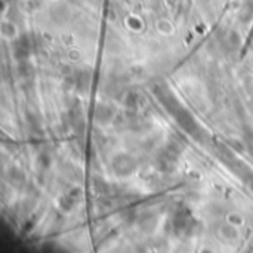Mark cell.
I'll return each mask as SVG.
<instances>
[{
	"mask_svg": "<svg viewBox=\"0 0 253 253\" xmlns=\"http://www.w3.org/2000/svg\"><path fill=\"white\" fill-rule=\"evenodd\" d=\"M182 151V144L176 142V141H170L163 150L162 153L157 154L156 157V168L163 172V173H169L175 169L179 154Z\"/></svg>",
	"mask_w": 253,
	"mask_h": 253,
	"instance_id": "cell-1",
	"label": "cell"
},
{
	"mask_svg": "<svg viewBox=\"0 0 253 253\" xmlns=\"http://www.w3.org/2000/svg\"><path fill=\"white\" fill-rule=\"evenodd\" d=\"M172 228H173V233L181 236V234H185V236H191L197 227V222L196 219L191 216V213L188 212V209L185 208H181L178 211L173 212L172 215Z\"/></svg>",
	"mask_w": 253,
	"mask_h": 253,
	"instance_id": "cell-2",
	"label": "cell"
},
{
	"mask_svg": "<svg viewBox=\"0 0 253 253\" xmlns=\"http://www.w3.org/2000/svg\"><path fill=\"white\" fill-rule=\"evenodd\" d=\"M173 116H175L176 122L179 123V126H181L184 130H187L188 133H191L196 139H199V138H200V132H202V129L199 127V125H197L196 119L190 114V111H188L187 108H184V107L181 105V107L173 113Z\"/></svg>",
	"mask_w": 253,
	"mask_h": 253,
	"instance_id": "cell-3",
	"label": "cell"
},
{
	"mask_svg": "<svg viewBox=\"0 0 253 253\" xmlns=\"http://www.w3.org/2000/svg\"><path fill=\"white\" fill-rule=\"evenodd\" d=\"M111 168H113V172L117 175V176H129L135 172L136 169V162L132 156L129 154H117L114 156L113 162H111Z\"/></svg>",
	"mask_w": 253,
	"mask_h": 253,
	"instance_id": "cell-4",
	"label": "cell"
},
{
	"mask_svg": "<svg viewBox=\"0 0 253 253\" xmlns=\"http://www.w3.org/2000/svg\"><path fill=\"white\" fill-rule=\"evenodd\" d=\"M153 90H154L156 96L159 98V101L162 102V105H163L170 114H173V113L181 107V104L178 102L176 96L169 90V87H168L166 84L157 83V84H154Z\"/></svg>",
	"mask_w": 253,
	"mask_h": 253,
	"instance_id": "cell-5",
	"label": "cell"
},
{
	"mask_svg": "<svg viewBox=\"0 0 253 253\" xmlns=\"http://www.w3.org/2000/svg\"><path fill=\"white\" fill-rule=\"evenodd\" d=\"M30 50H31V42L27 36H19L13 42V56L18 61H25L30 56Z\"/></svg>",
	"mask_w": 253,
	"mask_h": 253,
	"instance_id": "cell-6",
	"label": "cell"
},
{
	"mask_svg": "<svg viewBox=\"0 0 253 253\" xmlns=\"http://www.w3.org/2000/svg\"><path fill=\"white\" fill-rule=\"evenodd\" d=\"M80 196H82V191L79 188H73L71 191H68L67 194H64L59 199V208H61V211L70 212L76 206V203L80 200Z\"/></svg>",
	"mask_w": 253,
	"mask_h": 253,
	"instance_id": "cell-7",
	"label": "cell"
},
{
	"mask_svg": "<svg viewBox=\"0 0 253 253\" xmlns=\"http://www.w3.org/2000/svg\"><path fill=\"white\" fill-rule=\"evenodd\" d=\"M114 117V110L110 105L105 104H98L93 110V119L99 123V125H107L108 122H111V119Z\"/></svg>",
	"mask_w": 253,
	"mask_h": 253,
	"instance_id": "cell-8",
	"label": "cell"
},
{
	"mask_svg": "<svg viewBox=\"0 0 253 253\" xmlns=\"http://www.w3.org/2000/svg\"><path fill=\"white\" fill-rule=\"evenodd\" d=\"M215 154L218 156V159H219L222 163H225V165L230 166V168L237 162V157H236L234 151H233L230 147L224 145V144H219V145L215 147Z\"/></svg>",
	"mask_w": 253,
	"mask_h": 253,
	"instance_id": "cell-9",
	"label": "cell"
},
{
	"mask_svg": "<svg viewBox=\"0 0 253 253\" xmlns=\"http://www.w3.org/2000/svg\"><path fill=\"white\" fill-rule=\"evenodd\" d=\"M138 225L144 233H153L157 227V216L151 212H145L139 216Z\"/></svg>",
	"mask_w": 253,
	"mask_h": 253,
	"instance_id": "cell-10",
	"label": "cell"
},
{
	"mask_svg": "<svg viewBox=\"0 0 253 253\" xmlns=\"http://www.w3.org/2000/svg\"><path fill=\"white\" fill-rule=\"evenodd\" d=\"M90 82H92V73L89 70H82V71L77 73L74 83H76V86H77L79 90H83L84 92V90L89 89Z\"/></svg>",
	"mask_w": 253,
	"mask_h": 253,
	"instance_id": "cell-11",
	"label": "cell"
},
{
	"mask_svg": "<svg viewBox=\"0 0 253 253\" xmlns=\"http://www.w3.org/2000/svg\"><path fill=\"white\" fill-rule=\"evenodd\" d=\"M224 44H225V49L228 52H236L240 46H242V37L239 33L236 31H230L224 40Z\"/></svg>",
	"mask_w": 253,
	"mask_h": 253,
	"instance_id": "cell-12",
	"label": "cell"
},
{
	"mask_svg": "<svg viewBox=\"0 0 253 253\" xmlns=\"http://www.w3.org/2000/svg\"><path fill=\"white\" fill-rule=\"evenodd\" d=\"M9 181H10L12 185L21 187V185H24V182H25V173H24L21 169H18V168H12V169L9 170Z\"/></svg>",
	"mask_w": 253,
	"mask_h": 253,
	"instance_id": "cell-13",
	"label": "cell"
},
{
	"mask_svg": "<svg viewBox=\"0 0 253 253\" xmlns=\"http://www.w3.org/2000/svg\"><path fill=\"white\" fill-rule=\"evenodd\" d=\"M240 19L243 21V22H249L251 19L253 18V1L252 0H246L245 1V4L242 6V9H240Z\"/></svg>",
	"mask_w": 253,
	"mask_h": 253,
	"instance_id": "cell-14",
	"label": "cell"
},
{
	"mask_svg": "<svg viewBox=\"0 0 253 253\" xmlns=\"http://www.w3.org/2000/svg\"><path fill=\"white\" fill-rule=\"evenodd\" d=\"M139 101H141V96L136 92H130L126 96V107L132 108V110H136L138 105H139Z\"/></svg>",
	"mask_w": 253,
	"mask_h": 253,
	"instance_id": "cell-15",
	"label": "cell"
},
{
	"mask_svg": "<svg viewBox=\"0 0 253 253\" xmlns=\"http://www.w3.org/2000/svg\"><path fill=\"white\" fill-rule=\"evenodd\" d=\"M222 234H224V237H227L228 240H234V239L239 236L237 230H236L233 225H224V227H222Z\"/></svg>",
	"mask_w": 253,
	"mask_h": 253,
	"instance_id": "cell-16",
	"label": "cell"
},
{
	"mask_svg": "<svg viewBox=\"0 0 253 253\" xmlns=\"http://www.w3.org/2000/svg\"><path fill=\"white\" fill-rule=\"evenodd\" d=\"M243 142H245V145L248 147V150H251V153L253 154V129H246L245 130V136H243Z\"/></svg>",
	"mask_w": 253,
	"mask_h": 253,
	"instance_id": "cell-17",
	"label": "cell"
},
{
	"mask_svg": "<svg viewBox=\"0 0 253 253\" xmlns=\"http://www.w3.org/2000/svg\"><path fill=\"white\" fill-rule=\"evenodd\" d=\"M1 33L6 36V37H12L15 34V27L10 24V22H3L1 25Z\"/></svg>",
	"mask_w": 253,
	"mask_h": 253,
	"instance_id": "cell-18",
	"label": "cell"
},
{
	"mask_svg": "<svg viewBox=\"0 0 253 253\" xmlns=\"http://www.w3.org/2000/svg\"><path fill=\"white\" fill-rule=\"evenodd\" d=\"M18 68H19L18 73H19L21 76H24V77H27V76H30V74L33 73V71H31V65L27 64V62H22V61H21V64H19Z\"/></svg>",
	"mask_w": 253,
	"mask_h": 253,
	"instance_id": "cell-19",
	"label": "cell"
},
{
	"mask_svg": "<svg viewBox=\"0 0 253 253\" xmlns=\"http://www.w3.org/2000/svg\"><path fill=\"white\" fill-rule=\"evenodd\" d=\"M37 163H39V166H40L42 169H47V168H49V163H50V159H49L47 154H40V156L37 157Z\"/></svg>",
	"mask_w": 253,
	"mask_h": 253,
	"instance_id": "cell-20",
	"label": "cell"
},
{
	"mask_svg": "<svg viewBox=\"0 0 253 253\" xmlns=\"http://www.w3.org/2000/svg\"><path fill=\"white\" fill-rule=\"evenodd\" d=\"M243 182H245V184H246V185H248V187H249V188L253 191V170L249 173V175H248V176H246V178H245V179H243Z\"/></svg>",
	"mask_w": 253,
	"mask_h": 253,
	"instance_id": "cell-21",
	"label": "cell"
}]
</instances>
